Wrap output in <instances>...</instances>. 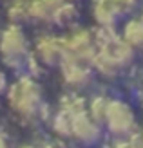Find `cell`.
<instances>
[{"label":"cell","mask_w":143,"mask_h":148,"mask_svg":"<svg viewBox=\"0 0 143 148\" xmlns=\"http://www.w3.org/2000/svg\"><path fill=\"white\" fill-rule=\"evenodd\" d=\"M94 42L96 54L91 62V67L100 76L112 79L122 69L132 63L136 51L122 38V34L114 31V27H98L94 31Z\"/></svg>","instance_id":"cell-1"},{"label":"cell","mask_w":143,"mask_h":148,"mask_svg":"<svg viewBox=\"0 0 143 148\" xmlns=\"http://www.w3.org/2000/svg\"><path fill=\"white\" fill-rule=\"evenodd\" d=\"M7 103L13 112L26 119L38 117L44 112V94L33 76H20L7 87Z\"/></svg>","instance_id":"cell-2"},{"label":"cell","mask_w":143,"mask_h":148,"mask_svg":"<svg viewBox=\"0 0 143 148\" xmlns=\"http://www.w3.org/2000/svg\"><path fill=\"white\" fill-rule=\"evenodd\" d=\"M31 49H29V42L20 25L11 24L6 27L2 34H0V56L2 62L13 71H22L26 69L27 60L31 58Z\"/></svg>","instance_id":"cell-3"},{"label":"cell","mask_w":143,"mask_h":148,"mask_svg":"<svg viewBox=\"0 0 143 148\" xmlns=\"http://www.w3.org/2000/svg\"><path fill=\"white\" fill-rule=\"evenodd\" d=\"M78 16V9L71 0H31L29 20L38 24L71 25Z\"/></svg>","instance_id":"cell-4"},{"label":"cell","mask_w":143,"mask_h":148,"mask_svg":"<svg viewBox=\"0 0 143 148\" xmlns=\"http://www.w3.org/2000/svg\"><path fill=\"white\" fill-rule=\"evenodd\" d=\"M103 125L112 137L127 139L138 130L136 112H134V108L127 101L111 98L109 105H107V112H105Z\"/></svg>","instance_id":"cell-5"},{"label":"cell","mask_w":143,"mask_h":148,"mask_svg":"<svg viewBox=\"0 0 143 148\" xmlns=\"http://www.w3.org/2000/svg\"><path fill=\"white\" fill-rule=\"evenodd\" d=\"M60 74H62V79L67 87H71L73 90H78V88H84L93 81V67L89 62H84L80 58L73 56L67 53L62 62L58 63Z\"/></svg>","instance_id":"cell-6"},{"label":"cell","mask_w":143,"mask_h":148,"mask_svg":"<svg viewBox=\"0 0 143 148\" xmlns=\"http://www.w3.org/2000/svg\"><path fill=\"white\" fill-rule=\"evenodd\" d=\"M131 9L129 0H93V16L98 27H114Z\"/></svg>","instance_id":"cell-7"},{"label":"cell","mask_w":143,"mask_h":148,"mask_svg":"<svg viewBox=\"0 0 143 148\" xmlns=\"http://www.w3.org/2000/svg\"><path fill=\"white\" fill-rule=\"evenodd\" d=\"M35 58L42 65H58L62 58L67 54L65 47V38L62 36H53V34H44L35 42Z\"/></svg>","instance_id":"cell-8"},{"label":"cell","mask_w":143,"mask_h":148,"mask_svg":"<svg viewBox=\"0 0 143 148\" xmlns=\"http://www.w3.org/2000/svg\"><path fill=\"white\" fill-rule=\"evenodd\" d=\"M65 38V47L67 53L80 58L84 62H93V58L96 54V42H94V33H91L89 29H73V31L64 36Z\"/></svg>","instance_id":"cell-9"},{"label":"cell","mask_w":143,"mask_h":148,"mask_svg":"<svg viewBox=\"0 0 143 148\" xmlns=\"http://www.w3.org/2000/svg\"><path fill=\"white\" fill-rule=\"evenodd\" d=\"M122 38L134 51L143 49V14L131 16L129 20H125L123 29H122Z\"/></svg>","instance_id":"cell-10"},{"label":"cell","mask_w":143,"mask_h":148,"mask_svg":"<svg viewBox=\"0 0 143 148\" xmlns=\"http://www.w3.org/2000/svg\"><path fill=\"white\" fill-rule=\"evenodd\" d=\"M109 99H111V98H109V96H105V94H96V96H93V98L89 99V103H87V112H89V116H91L96 123H100V125H103Z\"/></svg>","instance_id":"cell-11"},{"label":"cell","mask_w":143,"mask_h":148,"mask_svg":"<svg viewBox=\"0 0 143 148\" xmlns=\"http://www.w3.org/2000/svg\"><path fill=\"white\" fill-rule=\"evenodd\" d=\"M29 4L31 0H11L9 7H7V16L13 24H20V22L29 20Z\"/></svg>","instance_id":"cell-12"},{"label":"cell","mask_w":143,"mask_h":148,"mask_svg":"<svg viewBox=\"0 0 143 148\" xmlns=\"http://www.w3.org/2000/svg\"><path fill=\"white\" fill-rule=\"evenodd\" d=\"M53 130L60 137H71V114L62 107L53 116Z\"/></svg>","instance_id":"cell-13"},{"label":"cell","mask_w":143,"mask_h":148,"mask_svg":"<svg viewBox=\"0 0 143 148\" xmlns=\"http://www.w3.org/2000/svg\"><path fill=\"white\" fill-rule=\"evenodd\" d=\"M125 146L127 148H143V130H136L132 136L125 139Z\"/></svg>","instance_id":"cell-14"},{"label":"cell","mask_w":143,"mask_h":148,"mask_svg":"<svg viewBox=\"0 0 143 148\" xmlns=\"http://www.w3.org/2000/svg\"><path fill=\"white\" fill-rule=\"evenodd\" d=\"M7 87H9V85H7V78H6V74L0 71V94L6 92V90H7Z\"/></svg>","instance_id":"cell-15"},{"label":"cell","mask_w":143,"mask_h":148,"mask_svg":"<svg viewBox=\"0 0 143 148\" xmlns=\"http://www.w3.org/2000/svg\"><path fill=\"white\" fill-rule=\"evenodd\" d=\"M112 148H127L125 146V139H118V141L112 145Z\"/></svg>","instance_id":"cell-16"},{"label":"cell","mask_w":143,"mask_h":148,"mask_svg":"<svg viewBox=\"0 0 143 148\" xmlns=\"http://www.w3.org/2000/svg\"><path fill=\"white\" fill-rule=\"evenodd\" d=\"M0 148H9V145H7V141H6V137L0 134Z\"/></svg>","instance_id":"cell-17"},{"label":"cell","mask_w":143,"mask_h":148,"mask_svg":"<svg viewBox=\"0 0 143 148\" xmlns=\"http://www.w3.org/2000/svg\"><path fill=\"white\" fill-rule=\"evenodd\" d=\"M22 148H36V146H33V145H26V146H22Z\"/></svg>","instance_id":"cell-18"}]
</instances>
